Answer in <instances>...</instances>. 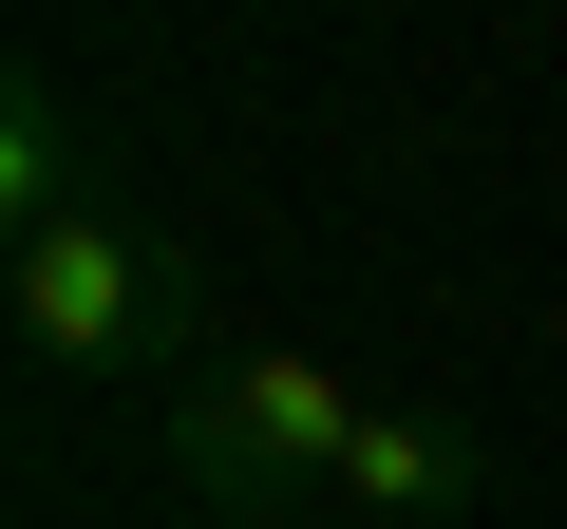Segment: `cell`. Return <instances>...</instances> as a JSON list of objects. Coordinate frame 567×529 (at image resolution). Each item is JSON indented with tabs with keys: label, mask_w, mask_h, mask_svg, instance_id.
Segmentation results:
<instances>
[{
	"label": "cell",
	"mask_w": 567,
	"mask_h": 529,
	"mask_svg": "<svg viewBox=\"0 0 567 529\" xmlns=\"http://www.w3.org/2000/svg\"><path fill=\"white\" fill-rule=\"evenodd\" d=\"M473 491H492V454H473V416H435V397H416V416L379 397L360 454H341V529H454Z\"/></svg>",
	"instance_id": "obj_3"
},
{
	"label": "cell",
	"mask_w": 567,
	"mask_h": 529,
	"mask_svg": "<svg viewBox=\"0 0 567 529\" xmlns=\"http://www.w3.org/2000/svg\"><path fill=\"white\" fill-rule=\"evenodd\" d=\"M360 416H379V397H360L341 360H303V341H227V360L171 397V473H189L208 529H303V510H341Z\"/></svg>",
	"instance_id": "obj_2"
},
{
	"label": "cell",
	"mask_w": 567,
	"mask_h": 529,
	"mask_svg": "<svg viewBox=\"0 0 567 529\" xmlns=\"http://www.w3.org/2000/svg\"><path fill=\"white\" fill-rule=\"evenodd\" d=\"M58 208H95L76 189V114H58V76H20L0 95V227H58Z\"/></svg>",
	"instance_id": "obj_4"
},
{
	"label": "cell",
	"mask_w": 567,
	"mask_h": 529,
	"mask_svg": "<svg viewBox=\"0 0 567 529\" xmlns=\"http://www.w3.org/2000/svg\"><path fill=\"white\" fill-rule=\"evenodd\" d=\"M0 303H20V360H39V378H152V397H189V378L227 360V341H208V284H189V246L133 227L114 189L58 208V227H20Z\"/></svg>",
	"instance_id": "obj_1"
},
{
	"label": "cell",
	"mask_w": 567,
	"mask_h": 529,
	"mask_svg": "<svg viewBox=\"0 0 567 529\" xmlns=\"http://www.w3.org/2000/svg\"><path fill=\"white\" fill-rule=\"evenodd\" d=\"M322 529H341V510H322Z\"/></svg>",
	"instance_id": "obj_5"
}]
</instances>
